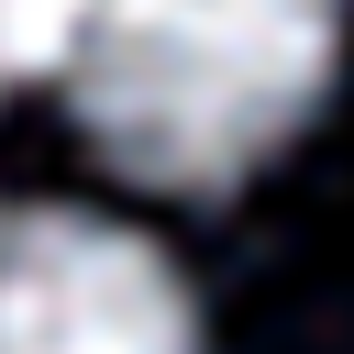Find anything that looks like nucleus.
Returning <instances> with one entry per match:
<instances>
[{
    "instance_id": "1",
    "label": "nucleus",
    "mask_w": 354,
    "mask_h": 354,
    "mask_svg": "<svg viewBox=\"0 0 354 354\" xmlns=\"http://www.w3.org/2000/svg\"><path fill=\"white\" fill-rule=\"evenodd\" d=\"M343 0H55V88L77 133L177 199L254 177L332 88Z\"/></svg>"
},
{
    "instance_id": "2",
    "label": "nucleus",
    "mask_w": 354,
    "mask_h": 354,
    "mask_svg": "<svg viewBox=\"0 0 354 354\" xmlns=\"http://www.w3.org/2000/svg\"><path fill=\"white\" fill-rule=\"evenodd\" d=\"M0 354H210V332L144 232L0 210Z\"/></svg>"
},
{
    "instance_id": "3",
    "label": "nucleus",
    "mask_w": 354,
    "mask_h": 354,
    "mask_svg": "<svg viewBox=\"0 0 354 354\" xmlns=\"http://www.w3.org/2000/svg\"><path fill=\"white\" fill-rule=\"evenodd\" d=\"M55 66V0H0V88Z\"/></svg>"
}]
</instances>
